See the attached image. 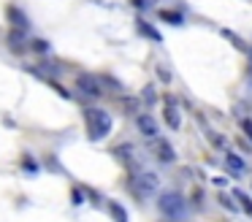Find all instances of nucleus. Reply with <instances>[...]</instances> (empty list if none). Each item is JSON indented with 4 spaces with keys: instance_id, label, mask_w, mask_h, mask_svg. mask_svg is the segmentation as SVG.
Returning <instances> with one entry per match:
<instances>
[{
    "instance_id": "obj_1",
    "label": "nucleus",
    "mask_w": 252,
    "mask_h": 222,
    "mask_svg": "<svg viewBox=\"0 0 252 222\" xmlns=\"http://www.w3.org/2000/svg\"><path fill=\"white\" fill-rule=\"evenodd\" d=\"M84 119H87V135H90V141H100V138H106V135L111 133V117H109V111H103V108H98V106H87L84 108Z\"/></svg>"
},
{
    "instance_id": "obj_2",
    "label": "nucleus",
    "mask_w": 252,
    "mask_h": 222,
    "mask_svg": "<svg viewBox=\"0 0 252 222\" xmlns=\"http://www.w3.org/2000/svg\"><path fill=\"white\" fill-rule=\"evenodd\" d=\"M158 209L163 211L165 217H185L187 214V203L179 192H163L158 198Z\"/></svg>"
},
{
    "instance_id": "obj_3",
    "label": "nucleus",
    "mask_w": 252,
    "mask_h": 222,
    "mask_svg": "<svg viewBox=\"0 0 252 222\" xmlns=\"http://www.w3.org/2000/svg\"><path fill=\"white\" fill-rule=\"evenodd\" d=\"M130 187L136 190L138 195H152L155 190L160 187V179H158V173H152V171H136L130 176Z\"/></svg>"
},
{
    "instance_id": "obj_4",
    "label": "nucleus",
    "mask_w": 252,
    "mask_h": 222,
    "mask_svg": "<svg viewBox=\"0 0 252 222\" xmlns=\"http://www.w3.org/2000/svg\"><path fill=\"white\" fill-rule=\"evenodd\" d=\"M136 127L141 130L144 135H149V138L158 135V122H155L152 114H136Z\"/></svg>"
},
{
    "instance_id": "obj_5",
    "label": "nucleus",
    "mask_w": 252,
    "mask_h": 222,
    "mask_svg": "<svg viewBox=\"0 0 252 222\" xmlns=\"http://www.w3.org/2000/svg\"><path fill=\"white\" fill-rule=\"evenodd\" d=\"M155 157H158L160 162H174V160H176V152L171 149L168 141L158 138V141H155Z\"/></svg>"
},
{
    "instance_id": "obj_6",
    "label": "nucleus",
    "mask_w": 252,
    "mask_h": 222,
    "mask_svg": "<svg viewBox=\"0 0 252 222\" xmlns=\"http://www.w3.org/2000/svg\"><path fill=\"white\" fill-rule=\"evenodd\" d=\"M225 168H228L230 176H241V173L247 171L244 160H241L239 155H233V152H228V155H225Z\"/></svg>"
},
{
    "instance_id": "obj_7",
    "label": "nucleus",
    "mask_w": 252,
    "mask_h": 222,
    "mask_svg": "<svg viewBox=\"0 0 252 222\" xmlns=\"http://www.w3.org/2000/svg\"><path fill=\"white\" fill-rule=\"evenodd\" d=\"M76 84H79V90L82 92H87V95H93V97H98L100 95V87H98V79L95 76H79L76 79Z\"/></svg>"
},
{
    "instance_id": "obj_8",
    "label": "nucleus",
    "mask_w": 252,
    "mask_h": 222,
    "mask_svg": "<svg viewBox=\"0 0 252 222\" xmlns=\"http://www.w3.org/2000/svg\"><path fill=\"white\" fill-rule=\"evenodd\" d=\"M165 103H168V106H165V125H168L171 130H176L182 125V117H179V108H176V103L171 100V97H165Z\"/></svg>"
},
{
    "instance_id": "obj_9",
    "label": "nucleus",
    "mask_w": 252,
    "mask_h": 222,
    "mask_svg": "<svg viewBox=\"0 0 252 222\" xmlns=\"http://www.w3.org/2000/svg\"><path fill=\"white\" fill-rule=\"evenodd\" d=\"M136 30L141 32L144 38H149V41H152V43H160V41H163V35H160V32L155 30V27L149 25L147 19H136Z\"/></svg>"
},
{
    "instance_id": "obj_10",
    "label": "nucleus",
    "mask_w": 252,
    "mask_h": 222,
    "mask_svg": "<svg viewBox=\"0 0 252 222\" xmlns=\"http://www.w3.org/2000/svg\"><path fill=\"white\" fill-rule=\"evenodd\" d=\"M6 14H8V19H11V25L14 27H19V30H28V16H25V11H19L17 5H8L6 8Z\"/></svg>"
},
{
    "instance_id": "obj_11",
    "label": "nucleus",
    "mask_w": 252,
    "mask_h": 222,
    "mask_svg": "<svg viewBox=\"0 0 252 222\" xmlns=\"http://www.w3.org/2000/svg\"><path fill=\"white\" fill-rule=\"evenodd\" d=\"M158 16H160V19L165 22V25H176V27H179V25H185V16H182V11L160 8V11H158Z\"/></svg>"
},
{
    "instance_id": "obj_12",
    "label": "nucleus",
    "mask_w": 252,
    "mask_h": 222,
    "mask_svg": "<svg viewBox=\"0 0 252 222\" xmlns=\"http://www.w3.org/2000/svg\"><path fill=\"white\" fill-rule=\"evenodd\" d=\"M8 46H11L14 52H22V49H25V30L14 27V30L8 32Z\"/></svg>"
},
{
    "instance_id": "obj_13",
    "label": "nucleus",
    "mask_w": 252,
    "mask_h": 222,
    "mask_svg": "<svg viewBox=\"0 0 252 222\" xmlns=\"http://www.w3.org/2000/svg\"><path fill=\"white\" fill-rule=\"evenodd\" d=\"M222 35H225V38H230V43H233L236 49H241V52H250V46H247V43L241 41L239 35H233V32H230V30H222Z\"/></svg>"
},
{
    "instance_id": "obj_14",
    "label": "nucleus",
    "mask_w": 252,
    "mask_h": 222,
    "mask_svg": "<svg viewBox=\"0 0 252 222\" xmlns=\"http://www.w3.org/2000/svg\"><path fill=\"white\" fill-rule=\"evenodd\" d=\"M233 195H236V200H239V203H241V209H244L247 214H252V200L247 198V195L241 192V190H233Z\"/></svg>"
},
{
    "instance_id": "obj_15",
    "label": "nucleus",
    "mask_w": 252,
    "mask_h": 222,
    "mask_svg": "<svg viewBox=\"0 0 252 222\" xmlns=\"http://www.w3.org/2000/svg\"><path fill=\"white\" fill-rule=\"evenodd\" d=\"M109 209L114 211V220H117V222H127V220H125V209H122L117 200H109Z\"/></svg>"
},
{
    "instance_id": "obj_16",
    "label": "nucleus",
    "mask_w": 252,
    "mask_h": 222,
    "mask_svg": "<svg viewBox=\"0 0 252 222\" xmlns=\"http://www.w3.org/2000/svg\"><path fill=\"white\" fill-rule=\"evenodd\" d=\"M141 97H144V103H147V106H152V103L158 100V92H155L152 87H147V90L141 92Z\"/></svg>"
},
{
    "instance_id": "obj_17",
    "label": "nucleus",
    "mask_w": 252,
    "mask_h": 222,
    "mask_svg": "<svg viewBox=\"0 0 252 222\" xmlns=\"http://www.w3.org/2000/svg\"><path fill=\"white\" fill-rule=\"evenodd\" d=\"M220 203H222L225 209H230V211H239V206H236V203H233V200H230L225 192H220Z\"/></svg>"
},
{
    "instance_id": "obj_18",
    "label": "nucleus",
    "mask_w": 252,
    "mask_h": 222,
    "mask_svg": "<svg viewBox=\"0 0 252 222\" xmlns=\"http://www.w3.org/2000/svg\"><path fill=\"white\" fill-rule=\"evenodd\" d=\"M33 49H35V52H49V41H44V38H35V41H33Z\"/></svg>"
},
{
    "instance_id": "obj_19",
    "label": "nucleus",
    "mask_w": 252,
    "mask_h": 222,
    "mask_svg": "<svg viewBox=\"0 0 252 222\" xmlns=\"http://www.w3.org/2000/svg\"><path fill=\"white\" fill-rule=\"evenodd\" d=\"M241 130H244V135L252 141V119H241Z\"/></svg>"
},
{
    "instance_id": "obj_20",
    "label": "nucleus",
    "mask_w": 252,
    "mask_h": 222,
    "mask_svg": "<svg viewBox=\"0 0 252 222\" xmlns=\"http://www.w3.org/2000/svg\"><path fill=\"white\" fill-rule=\"evenodd\" d=\"M158 73H160V79H163V81H171V73L163 68V65H158Z\"/></svg>"
},
{
    "instance_id": "obj_21",
    "label": "nucleus",
    "mask_w": 252,
    "mask_h": 222,
    "mask_svg": "<svg viewBox=\"0 0 252 222\" xmlns=\"http://www.w3.org/2000/svg\"><path fill=\"white\" fill-rule=\"evenodd\" d=\"M130 3L136 5V8H147V5H149V0H130Z\"/></svg>"
}]
</instances>
